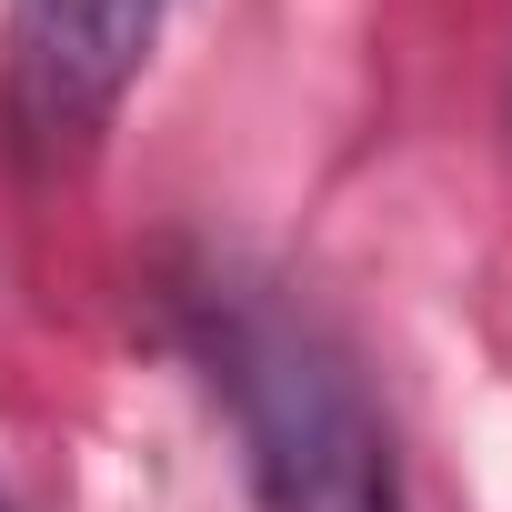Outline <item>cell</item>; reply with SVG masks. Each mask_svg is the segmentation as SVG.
I'll return each instance as SVG.
<instances>
[{
	"label": "cell",
	"instance_id": "6da1fadb",
	"mask_svg": "<svg viewBox=\"0 0 512 512\" xmlns=\"http://www.w3.org/2000/svg\"><path fill=\"white\" fill-rule=\"evenodd\" d=\"M191 342L231 402L241 472L262 492V512H402L392 432H382L352 352L302 302H282L272 282L211 272L191 292Z\"/></svg>",
	"mask_w": 512,
	"mask_h": 512
},
{
	"label": "cell",
	"instance_id": "7a4b0ae2",
	"mask_svg": "<svg viewBox=\"0 0 512 512\" xmlns=\"http://www.w3.org/2000/svg\"><path fill=\"white\" fill-rule=\"evenodd\" d=\"M171 0H11V131L31 161L101 141L161 51Z\"/></svg>",
	"mask_w": 512,
	"mask_h": 512
}]
</instances>
